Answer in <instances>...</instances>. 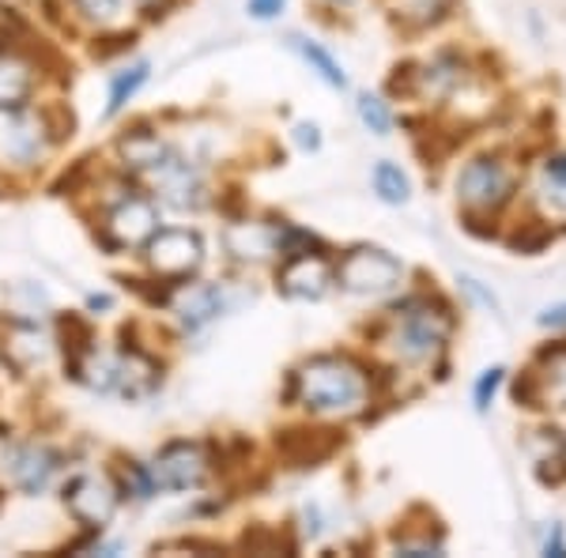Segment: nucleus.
Here are the masks:
<instances>
[{
	"label": "nucleus",
	"instance_id": "obj_1",
	"mask_svg": "<svg viewBox=\"0 0 566 558\" xmlns=\"http://www.w3.org/2000/svg\"><path fill=\"white\" fill-rule=\"evenodd\" d=\"M291 397L317 415H352L367 404L370 378L344 355H317L295 370Z\"/></svg>",
	"mask_w": 566,
	"mask_h": 558
},
{
	"label": "nucleus",
	"instance_id": "obj_2",
	"mask_svg": "<svg viewBox=\"0 0 566 558\" xmlns=\"http://www.w3.org/2000/svg\"><path fill=\"white\" fill-rule=\"evenodd\" d=\"M450 328H453V322L442 306H431L427 298H412L397 309V317H392L389 347L405 362H431L434 355L442 351Z\"/></svg>",
	"mask_w": 566,
	"mask_h": 558
},
{
	"label": "nucleus",
	"instance_id": "obj_3",
	"mask_svg": "<svg viewBox=\"0 0 566 558\" xmlns=\"http://www.w3.org/2000/svg\"><path fill=\"white\" fill-rule=\"evenodd\" d=\"M400 276H405V264L389 257L386 250H374V245H359V250L344 253V261L333 272V280L344 291H355V295H386V291L397 287Z\"/></svg>",
	"mask_w": 566,
	"mask_h": 558
},
{
	"label": "nucleus",
	"instance_id": "obj_4",
	"mask_svg": "<svg viewBox=\"0 0 566 558\" xmlns=\"http://www.w3.org/2000/svg\"><path fill=\"white\" fill-rule=\"evenodd\" d=\"M144 253H148V264L159 280H170V283H181L189 280L193 272L205 264V242L200 234L193 231H155L148 242H144Z\"/></svg>",
	"mask_w": 566,
	"mask_h": 558
},
{
	"label": "nucleus",
	"instance_id": "obj_5",
	"mask_svg": "<svg viewBox=\"0 0 566 558\" xmlns=\"http://www.w3.org/2000/svg\"><path fill=\"white\" fill-rule=\"evenodd\" d=\"M514 193V170L499 159H472L458 173V197L469 212H495Z\"/></svg>",
	"mask_w": 566,
	"mask_h": 558
},
{
	"label": "nucleus",
	"instance_id": "obj_6",
	"mask_svg": "<svg viewBox=\"0 0 566 558\" xmlns=\"http://www.w3.org/2000/svg\"><path fill=\"white\" fill-rule=\"evenodd\" d=\"M148 472L159 491H193L208 480V453L197 442H175L155 456Z\"/></svg>",
	"mask_w": 566,
	"mask_h": 558
},
{
	"label": "nucleus",
	"instance_id": "obj_7",
	"mask_svg": "<svg viewBox=\"0 0 566 558\" xmlns=\"http://www.w3.org/2000/svg\"><path fill=\"white\" fill-rule=\"evenodd\" d=\"M65 506H69V514L80 520V525L103 528L117 514V487L106 480V475L84 472L65 487Z\"/></svg>",
	"mask_w": 566,
	"mask_h": 558
},
{
	"label": "nucleus",
	"instance_id": "obj_8",
	"mask_svg": "<svg viewBox=\"0 0 566 558\" xmlns=\"http://www.w3.org/2000/svg\"><path fill=\"white\" fill-rule=\"evenodd\" d=\"M57 468H61V456L53 453L50 445H39V442L12 445V450L4 453L8 480H12V487L23 494H42L53 483Z\"/></svg>",
	"mask_w": 566,
	"mask_h": 558
},
{
	"label": "nucleus",
	"instance_id": "obj_9",
	"mask_svg": "<svg viewBox=\"0 0 566 558\" xmlns=\"http://www.w3.org/2000/svg\"><path fill=\"white\" fill-rule=\"evenodd\" d=\"M144 178L159 189V197L167 200V204H175V208L205 204V178H200V170L189 159H181L175 148H170V155L151 173H144Z\"/></svg>",
	"mask_w": 566,
	"mask_h": 558
},
{
	"label": "nucleus",
	"instance_id": "obj_10",
	"mask_svg": "<svg viewBox=\"0 0 566 558\" xmlns=\"http://www.w3.org/2000/svg\"><path fill=\"white\" fill-rule=\"evenodd\" d=\"M155 231H159V212H155V204L144 197H125L122 204L109 208V215H106L109 242L122 245V250L144 245Z\"/></svg>",
	"mask_w": 566,
	"mask_h": 558
},
{
	"label": "nucleus",
	"instance_id": "obj_11",
	"mask_svg": "<svg viewBox=\"0 0 566 558\" xmlns=\"http://www.w3.org/2000/svg\"><path fill=\"white\" fill-rule=\"evenodd\" d=\"M280 234L283 227L276 223H258V219H245V223H234L231 231L223 234V245L234 261H250V264H261L269 257L280 253Z\"/></svg>",
	"mask_w": 566,
	"mask_h": 558
},
{
	"label": "nucleus",
	"instance_id": "obj_12",
	"mask_svg": "<svg viewBox=\"0 0 566 558\" xmlns=\"http://www.w3.org/2000/svg\"><path fill=\"white\" fill-rule=\"evenodd\" d=\"M333 283V269L325 257H310V253H295L280 269V291L287 298H322Z\"/></svg>",
	"mask_w": 566,
	"mask_h": 558
},
{
	"label": "nucleus",
	"instance_id": "obj_13",
	"mask_svg": "<svg viewBox=\"0 0 566 558\" xmlns=\"http://www.w3.org/2000/svg\"><path fill=\"white\" fill-rule=\"evenodd\" d=\"M117 151H122V159H125V167L136 170V173H151L155 167H159L163 159L170 155V144H163L155 133H133V136H125L122 144H117Z\"/></svg>",
	"mask_w": 566,
	"mask_h": 558
},
{
	"label": "nucleus",
	"instance_id": "obj_14",
	"mask_svg": "<svg viewBox=\"0 0 566 558\" xmlns=\"http://www.w3.org/2000/svg\"><path fill=\"white\" fill-rule=\"evenodd\" d=\"M219 306H223V295H219L216 283H197V287H189V295L178 302V317L189 333H197V328H205L219 314Z\"/></svg>",
	"mask_w": 566,
	"mask_h": 558
},
{
	"label": "nucleus",
	"instance_id": "obj_15",
	"mask_svg": "<svg viewBox=\"0 0 566 558\" xmlns=\"http://www.w3.org/2000/svg\"><path fill=\"white\" fill-rule=\"evenodd\" d=\"M31 87H34V76L31 69L20 65V61H0V109L4 114H20L31 98Z\"/></svg>",
	"mask_w": 566,
	"mask_h": 558
},
{
	"label": "nucleus",
	"instance_id": "obj_16",
	"mask_svg": "<svg viewBox=\"0 0 566 558\" xmlns=\"http://www.w3.org/2000/svg\"><path fill=\"white\" fill-rule=\"evenodd\" d=\"M8 359L20 366V370H34V366H42L50 359V344H45V336L39 328L15 325L12 333H8Z\"/></svg>",
	"mask_w": 566,
	"mask_h": 558
},
{
	"label": "nucleus",
	"instance_id": "obj_17",
	"mask_svg": "<svg viewBox=\"0 0 566 558\" xmlns=\"http://www.w3.org/2000/svg\"><path fill=\"white\" fill-rule=\"evenodd\" d=\"M287 42H291V50H295L298 57H303L306 65L314 69L317 76H322L328 87H348V76H344L340 61H336L328 50H322V45H317V42H310V39H298V34H291Z\"/></svg>",
	"mask_w": 566,
	"mask_h": 558
},
{
	"label": "nucleus",
	"instance_id": "obj_18",
	"mask_svg": "<svg viewBox=\"0 0 566 558\" xmlns=\"http://www.w3.org/2000/svg\"><path fill=\"white\" fill-rule=\"evenodd\" d=\"M446 8H450V0H392V15H397L405 27H431L446 15Z\"/></svg>",
	"mask_w": 566,
	"mask_h": 558
},
{
	"label": "nucleus",
	"instance_id": "obj_19",
	"mask_svg": "<svg viewBox=\"0 0 566 558\" xmlns=\"http://www.w3.org/2000/svg\"><path fill=\"white\" fill-rule=\"evenodd\" d=\"M374 193H378L386 204H405L412 186H408V173L397 167V162H378L374 167Z\"/></svg>",
	"mask_w": 566,
	"mask_h": 558
},
{
	"label": "nucleus",
	"instance_id": "obj_20",
	"mask_svg": "<svg viewBox=\"0 0 566 558\" xmlns=\"http://www.w3.org/2000/svg\"><path fill=\"white\" fill-rule=\"evenodd\" d=\"M148 84V65H133L125 72H117L114 84H109V106H106V117L122 114L125 106H129V98Z\"/></svg>",
	"mask_w": 566,
	"mask_h": 558
},
{
	"label": "nucleus",
	"instance_id": "obj_21",
	"mask_svg": "<svg viewBox=\"0 0 566 558\" xmlns=\"http://www.w3.org/2000/svg\"><path fill=\"white\" fill-rule=\"evenodd\" d=\"M419 80H423L427 95H446V91H453L464 80V69H461V61H453V57H438L434 65H427L419 72Z\"/></svg>",
	"mask_w": 566,
	"mask_h": 558
},
{
	"label": "nucleus",
	"instance_id": "obj_22",
	"mask_svg": "<svg viewBox=\"0 0 566 558\" xmlns=\"http://www.w3.org/2000/svg\"><path fill=\"white\" fill-rule=\"evenodd\" d=\"M544 200L555 212H566V155L544 162Z\"/></svg>",
	"mask_w": 566,
	"mask_h": 558
},
{
	"label": "nucleus",
	"instance_id": "obj_23",
	"mask_svg": "<svg viewBox=\"0 0 566 558\" xmlns=\"http://www.w3.org/2000/svg\"><path fill=\"white\" fill-rule=\"evenodd\" d=\"M122 487L136 502H148L151 494L159 491V487H155V480H151V472H148V464H140V461H129L122 468Z\"/></svg>",
	"mask_w": 566,
	"mask_h": 558
},
{
	"label": "nucleus",
	"instance_id": "obj_24",
	"mask_svg": "<svg viewBox=\"0 0 566 558\" xmlns=\"http://www.w3.org/2000/svg\"><path fill=\"white\" fill-rule=\"evenodd\" d=\"M359 117H363V125H367L370 133H378V136H389V129H392V117H389L386 103H381V98H374V95L359 98Z\"/></svg>",
	"mask_w": 566,
	"mask_h": 558
},
{
	"label": "nucleus",
	"instance_id": "obj_25",
	"mask_svg": "<svg viewBox=\"0 0 566 558\" xmlns=\"http://www.w3.org/2000/svg\"><path fill=\"white\" fill-rule=\"evenodd\" d=\"M76 8L87 15V20H95V23H117L122 20V12H125V0H76Z\"/></svg>",
	"mask_w": 566,
	"mask_h": 558
},
{
	"label": "nucleus",
	"instance_id": "obj_26",
	"mask_svg": "<svg viewBox=\"0 0 566 558\" xmlns=\"http://www.w3.org/2000/svg\"><path fill=\"white\" fill-rule=\"evenodd\" d=\"M502 366H495V370H488L483 378L476 381V408L480 411H488L491 408V400H495V392H499V386H502Z\"/></svg>",
	"mask_w": 566,
	"mask_h": 558
},
{
	"label": "nucleus",
	"instance_id": "obj_27",
	"mask_svg": "<svg viewBox=\"0 0 566 558\" xmlns=\"http://www.w3.org/2000/svg\"><path fill=\"white\" fill-rule=\"evenodd\" d=\"M250 12L258 15V20H272V15L283 12V0H250Z\"/></svg>",
	"mask_w": 566,
	"mask_h": 558
},
{
	"label": "nucleus",
	"instance_id": "obj_28",
	"mask_svg": "<svg viewBox=\"0 0 566 558\" xmlns=\"http://www.w3.org/2000/svg\"><path fill=\"white\" fill-rule=\"evenodd\" d=\"M295 140H298V148H310V151L322 148V136H317V125H298V129H295Z\"/></svg>",
	"mask_w": 566,
	"mask_h": 558
},
{
	"label": "nucleus",
	"instance_id": "obj_29",
	"mask_svg": "<svg viewBox=\"0 0 566 558\" xmlns=\"http://www.w3.org/2000/svg\"><path fill=\"white\" fill-rule=\"evenodd\" d=\"M541 322H544V325H552V328H555V325H566V306L547 309V314L541 317Z\"/></svg>",
	"mask_w": 566,
	"mask_h": 558
},
{
	"label": "nucleus",
	"instance_id": "obj_30",
	"mask_svg": "<svg viewBox=\"0 0 566 558\" xmlns=\"http://www.w3.org/2000/svg\"><path fill=\"white\" fill-rule=\"evenodd\" d=\"M547 555H563V533L555 528V539H547Z\"/></svg>",
	"mask_w": 566,
	"mask_h": 558
}]
</instances>
